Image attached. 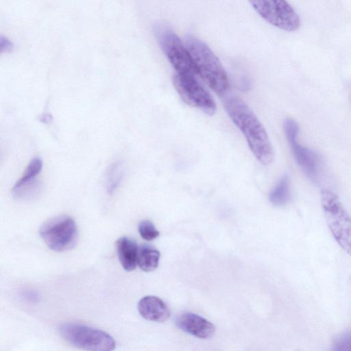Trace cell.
I'll use <instances>...</instances> for the list:
<instances>
[{"mask_svg":"<svg viewBox=\"0 0 351 351\" xmlns=\"http://www.w3.org/2000/svg\"><path fill=\"white\" fill-rule=\"evenodd\" d=\"M224 106L232 121L243 133L256 159L265 165L271 163L274 153L269 138L250 108L237 96L228 97Z\"/></svg>","mask_w":351,"mask_h":351,"instance_id":"obj_1","label":"cell"},{"mask_svg":"<svg viewBox=\"0 0 351 351\" xmlns=\"http://www.w3.org/2000/svg\"><path fill=\"white\" fill-rule=\"evenodd\" d=\"M185 45L193 60L198 75L215 93L223 95L228 90L229 81L217 56L206 43L193 36L185 38Z\"/></svg>","mask_w":351,"mask_h":351,"instance_id":"obj_2","label":"cell"},{"mask_svg":"<svg viewBox=\"0 0 351 351\" xmlns=\"http://www.w3.org/2000/svg\"><path fill=\"white\" fill-rule=\"evenodd\" d=\"M320 202L326 221L334 239L351 256V217L338 196L328 189L321 191Z\"/></svg>","mask_w":351,"mask_h":351,"instance_id":"obj_3","label":"cell"},{"mask_svg":"<svg viewBox=\"0 0 351 351\" xmlns=\"http://www.w3.org/2000/svg\"><path fill=\"white\" fill-rule=\"evenodd\" d=\"M155 35L176 73L194 77L198 75L195 64L185 44L170 27L163 24L157 25Z\"/></svg>","mask_w":351,"mask_h":351,"instance_id":"obj_4","label":"cell"},{"mask_svg":"<svg viewBox=\"0 0 351 351\" xmlns=\"http://www.w3.org/2000/svg\"><path fill=\"white\" fill-rule=\"evenodd\" d=\"M58 330L64 340L83 350L110 351L116 347L114 339L108 333L86 325L64 323Z\"/></svg>","mask_w":351,"mask_h":351,"instance_id":"obj_5","label":"cell"},{"mask_svg":"<svg viewBox=\"0 0 351 351\" xmlns=\"http://www.w3.org/2000/svg\"><path fill=\"white\" fill-rule=\"evenodd\" d=\"M39 234L49 248L64 252L73 248L77 240V228L73 218L59 215L44 222Z\"/></svg>","mask_w":351,"mask_h":351,"instance_id":"obj_6","label":"cell"},{"mask_svg":"<svg viewBox=\"0 0 351 351\" xmlns=\"http://www.w3.org/2000/svg\"><path fill=\"white\" fill-rule=\"evenodd\" d=\"M256 12L271 25L287 32H294L300 20L286 0H248Z\"/></svg>","mask_w":351,"mask_h":351,"instance_id":"obj_7","label":"cell"},{"mask_svg":"<svg viewBox=\"0 0 351 351\" xmlns=\"http://www.w3.org/2000/svg\"><path fill=\"white\" fill-rule=\"evenodd\" d=\"M284 130L293 157L306 176L312 181L317 182L322 172V160L314 151L300 145L297 139L299 127L291 119H287Z\"/></svg>","mask_w":351,"mask_h":351,"instance_id":"obj_8","label":"cell"},{"mask_svg":"<svg viewBox=\"0 0 351 351\" xmlns=\"http://www.w3.org/2000/svg\"><path fill=\"white\" fill-rule=\"evenodd\" d=\"M173 84L184 103L200 109L208 115L215 114L216 104L214 99L195 77L176 73L173 77Z\"/></svg>","mask_w":351,"mask_h":351,"instance_id":"obj_9","label":"cell"},{"mask_svg":"<svg viewBox=\"0 0 351 351\" xmlns=\"http://www.w3.org/2000/svg\"><path fill=\"white\" fill-rule=\"evenodd\" d=\"M175 323L182 330L201 339H210L215 332V327L211 322L191 313L179 315Z\"/></svg>","mask_w":351,"mask_h":351,"instance_id":"obj_10","label":"cell"},{"mask_svg":"<svg viewBox=\"0 0 351 351\" xmlns=\"http://www.w3.org/2000/svg\"><path fill=\"white\" fill-rule=\"evenodd\" d=\"M138 311L145 319L158 322L168 319L171 312L167 305L159 298L147 295L140 300Z\"/></svg>","mask_w":351,"mask_h":351,"instance_id":"obj_11","label":"cell"},{"mask_svg":"<svg viewBox=\"0 0 351 351\" xmlns=\"http://www.w3.org/2000/svg\"><path fill=\"white\" fill-rule=\"evenodd\" d=\"M119 262L128 271L134 270L138 265V247L136 243L126 237L119 238L116 242Z\"/></svg>","mask_w":351,"mask_h":351,"instance_id":"obj_12","label":"cell"},{"mask_svg":"<svg viewBox=\"0 0 351 351\" xmlns=\"http://www.w3.org/2000/svg\"><path fill=\"white\" fill-rule=\"evenodd\" d=\"M41 190L40 182L36 179L21 177L14 185L11 193L19 201H28L36 198Z\"/></svg>","mask_w":351,"mask_h":351,"instance_id":"obj_13","label":"cell"},{"mask_svg":"<svg viewBox=\"0 0 351 351\" xmlns=\"http://www.w3.org/2000/svg\"><path fill=\"white\" fill-rule=\"evenodd\" d=\"M160 259V252L156 248L144 245L138 248V265L144 271L155 270Z\"/></svg>","mask_w":351,"mask_h":351,"instance_id":"obj_14","label":"cell"},{"mask_svg":"<svg viewBox=\"0 0 351 351\" xmlns=\"http://www.w3.org/2000/svg\"><path fill=\"white\" fill-rule=\"evenodd\" d=\"M270 202L276 206H283L289 203L291 199L290 180L287 175H284L269 197Z\"/></svg>","mask_w":351,"mask_h":351,"instance_id":"obj_15","label":"cell"},{"mask_svg":"<svg viewBox=\"0 0 351 351\" xmlns=\"http://www.w3.org/2000/svg\"><path fill=\"white\" fill-rule=\"evenodd\" d=\"M124 176V167L122 162H113L106 173V189L109 194H112L118 188Z\"/></svg>","mask_w":351,"mask_h":351,"instance_id":"obj_16","label":"cell"},{"mask_svg":"<svg viewBox=\"0 0 351 351\" xmlns=\"http://www.w3.org/2000/svg\"><path fill=\"white\" fill-rule=\"evenodd\" d=\"M141 237L146 241H152L157 238L160 232L154 223L149 220L141 221L138 226Z\"/></svg>","mask_w":351,"mask_h":351,"instance_id":"obj_17","label":"cell"},{"mask_svg":"<svg viewBox=\"0 0 351 351\" xmlns=\"http://www.w3.org/2000/svg\"><path fill=\"white\" fill-rule=\"evenodd\" d=\"M331 350L336 351H351V329L347 330L335 337Z\"/></svg>","mask_w":351,"mask_h":351,"instance_id":"obj_18","label":"cell"},{"mask_svg":"<svg viewBox=\"0 0 351 351\" xmlns=\"http://www.w3.org/2000/svg\"><path fill=\"white\" fill-rule=\"evenodd\" d=\"M43 168V162L39 158H33L26 167L23 175L24 178H36Z\"/></svg>","mask_w":351,"mask_h":351,"instance_id":"obj_19","label":"cell"},{"mask_svg":"<svg viewBox=\"0 0 351 351\" xmlns=\"http://www.w3.org/2000/svg\"><path fill=\"white\" fill-rule=\"evenodd\" d=\"M1 52H8L10 51L13 48V45L12 42L5 37H1Z\"/></svg>","mask_w":351,"mask_h":351,"instance_id":"obj_20","label":"cell"},{"mask_svg":"<svg viewBox=\"0 0 351 351\" xmlns=\"http://www.w3.org/2000/svg\"><path fill=\"white\" fill-rule=\"evenodd\" d=\"M22 297L27 301L33 302L38 300V294L33 290H25L22 293Z\"/></svg>","mask_w":351,"mask_h":351,"instance_id":"obj_21","label":"cell"}]
</instances>
